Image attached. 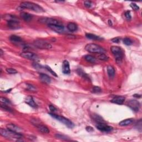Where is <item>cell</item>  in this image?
Instances as JSON below:
<instances>
[{"instance_id": "cell-46", "label": "cell", "mask_w": 142, "mask_h": 142, "mask_svg": "<svg viewBox=\"0 0 142 142\" xmlns=\"http://www.w3.org/2000/svg\"><path fill=\"white\" fill-rule=\"evenodd\" d=\"M108 24L110 26H113V23H112V21L111 20H109L108 21Z\"/></svg>"}, {"instance_id": "cell-6", "label": "cell", "mask_w": 142, "mask_h": 142, "mask_svg": "<svg viewBox=\"0 0 142 142\" xmlns=\"http://www.w3.org/2000/svg\"><path fill=\"white\" fill-rule=\"evenodd\" d=\"M33 44L37 48L41 49H49L52 48V47L50 43L44 40H35L34 41Z\"/></svg>"}, {"instance_id": "cell-11", "label": "cell", "mask_w": 142, "mask_h": 142, "mask_svg": "<svg viewBox=\"0 0 142 142\" xmlns=\"http://www.w3.org/2000/svg\"><path fill=\"white\" fill-rule=\"evenodd\" d=\"M49 28L52 31L56 32L57 33H61L65 31V27L62 24H49L48 25Z\"/></svg>"}, {"instance_id": "cell-41", "label": "cell", "mask_w": 142, "mask_h": 142, "mask_svg": "<svg viewBox=\"0 0 142 142\" xmlns=\"http://www.w3.org/2000/svg\"><path fill=\"white\" fill-rule=\"evenodd\" d=\"M33 66L35 68H36V69H41V68H42V66L39 65L38 63H36V62H35V63H33Z\"/></svg>"}, {"instance_id": "cell-20", "label": "cell", "mask_w": 142, "mask_h": 142, "mask_svg": "<svg viewBox=\"0 0 142 142\" xmlns=\"http://www.w3.org/2000/svg\"><path fill=\"white\" fill-rule=\"evenodd\" d=\"M36 125V127H37L38 129L42 133H46V134H48L49 133V130L48 128V127H46V126L43 125L42 124H37Z\"/></svg>"}, {"instance_id": "cell-21", "label": "cell", "mask_w": 142, "mask_h": 142, "mask_svg": "<svg viewBox=\"0 0 142 142\" xmlns=\"http://www.w3.org/2000/svg\"><path fill=\"white\" fill-rule=\"evenodd\" d=\"M67 28L68 29V31L70 32H75L78 29V26L77 25L73 22H70L68 23L67 26Z\"/></svg>"}, {"instance_id": "cell-43", "label": "cell", "mask_w": 142, "mask_h": 142, "mask_svg": "<svg viewBox=\"0 0 142 142\" xmlns=\"http://www.w3.org/2000/svg\"><path fill=\"white\" fill-rule=\"evenodd\" d=\"M49 108L50 111H51L52 113H54V112H56V111H57V109L56 108H55V107H54L53 106H52V105H49Z\"/></svg>"}, {"instance_id": "cell-27", "label": "cell", "mask_w": 142, "mask_h": 142, "mask_svg": "<svg viewBox=\"0 0 142 142\" xmlns=\"http://www.w3.org/2000/svg\"><path fill=\"white\" fill-rule=\"evenodd\" d=\"M77 72L78 73V74L79 75H81V76L83 77V78H86V79L88 78L87 74H86V73L83 72V71H82L81 69H80V68H79V69H78L77 70Z\"/></svg>"}, {"instance_id": "cell-40", "label": "cell", "mask_w": 142, "mask_h": 142, "mask_svg": "<svg viewBox=\"0 0 142 142\" xmlns=\"http://www.w3.org/2000/svg\"><path fill=\"white\" fill-rule=\"evenodd\" d=\"M95 119L97 121L98 123H102V122H104V120L103 119L100 117V116H95Z\"/></svg>"}, {"instance_id": "cell-38", "label": "cell", "mask_w": 142, "mask_h": 142, "mask_svg": "<svg viewBox=\"0 0 142 142\" xmlns=\"http://www.w3.org/2000/svg\"><path fill=\"white\" fill-rule=\"evenodd\" d=\"M84 6L86 7L91 8V7L92 6L93 3H92V2L91 1H84Z\"/></svg>"}, {"instance_id": "cell-3", "label": "cell", "mask_w": 142, "mask_h": 142, "mask_svg": "<svg viewBox=\"0 0 142 142\" xmlns=\"http://www.w3.org/2000/svg\"><path fill=\"white\" fill-rule=\"evenodd\" d=\"M85 49L90 53H105L106 50L100 46L95 44V43H89L87 44L85 47Z\"/></svg>"}, {"instance_id": "cell-5", "label": "cell", "mask_w": 142, "mask_h": 142, "mask_svg": "<svg viewBox=\"0 0 142 142\" xmlns=\"http://www.w3.org/2000/svg\"><path fill=\"white\" fill-rule=\"evenodd\" d=\"M111 51L115 57L116 60L117 62H121L123 58V52L122 48L118 46H112L111 47Z\"/></svg>"}, {"instance_id": "cell-24", "label": "cell", "mask_w": 142, "mask_h": 142, "mask_svg": "<svg viewBox=\"0 0 142 142\" xmlns=\"http://www.w3.org/2000/svg\"><path fill=\"white\" fill-rule=\"evenodd\" d=\"M86 37L88 39L95 40V41H96V40L99 41V40H102V38H100V37L94 35V34H92V33H86Z\"/></svg>"}, {"instance_id": "cell-13", "label": "cell", "mask_w": 142, "mask_h": 142, "mask_svg": "<svg viewBox=\"0 0 142 142\" xmlns=\"http://www.w3.org/2000/svg\"><path fill=\"white\" fill-rule=\"evenodd\" d=\"M7 26L9 28L12 29H19L20 28V22L18 21H10L7 22Z\"/></svg>"}, {"instance_id": "cell-7", "label": "cell", "mask_w": 142, "mask_h": 142, "mask_svg": "<svg viewBox=\"0 0 142 142\" xmlns=\"http://www.w3.org/2000/svg\"><path fill=\"white\" fill-rule=\"evenodd\" d=\"M128 106L133 111L137 112L140 108L141 104L138 100L135 99H131L128 102Z\"/></svg>"}, {"instance_id": "cell-36", "label": "cell", "mask_w": 142, "mask_h": 142, "mask_svg": "<svg viewBox=\"0 0 142 142\" xmlns=\"http://www.w3.org/2000/svg\"><path fill=\"white\" fill-rule=\"evenodd\" d=\"M1 108L2 109H3L5 110V111H8V112H12V110L11 109V108H10V107H8L7 106L6 104H1Z\"/></svg>"}, {"instance_id": "cell-37", "label": "cell", "mask_w": 142, "mask_h": 142, "mask_svg": "<svg viewBox=\"0 0 142 142\" xmlns=\"http://www.w3.org/2000/svg\"><path fill=\"white\" fill-rule=\"evenodd\" d=\"M130 7L133 9L135 11H138L139 10V7L135 3H130Z\"/></svg>"}, {"instance_id": "cell-1", "label": "cell", "mask_w": 142, "mask_h": 142, "mask_svg": "<svg viewBox=\"0 0 142 142\" xmlns=\"http://www.w3.org/2000/svg\"><path fill=\"white\" fill-rule=\"evenodd\" d=\"M0 134L2 136H3L7 138L11 139H20L23 137V135L21 133H17L10 130L4 129L1 128L0 129Z\"/></svg>"}, {"instance_id": "cell-16", "label": "cell", "mask_w": 142, "mask_h": 142, "mask_svg": "<svg viewBox=\"0 0 142 142\" xmlns=\"http://www.w3.org/2000/svg\"><path fill=\"white\" fill-rule=\"evenodd\" d=\"M7 129L10 130L11 131L17 132V133H21L22 132L21 128H20L19 127H18L16 125L13 124H8L6 125Z\"/></svg>"}, {"instance_id": "cell-26", "label": "cell", "mask_w": 142, "mask_h": 142, "mask_svg": "<svg viewBox=\"0 0 142 142\" xmlns=\"http://www.w3.org/2000/svg\"><path fill=\"white\" fill-rule=\"evenodd\" d=\"M84 59H86V60L89 62H91V63H95L96 62V59L95 57H94L93 56H91V55H86L84 57Z\"/></svg>"}, {"instance_id": "cell-33", "label": "cell", "mask_w": 142, "mask_h": 142, "mask_svg": "<svg viewBox=\"0 0 142 142\" xmlns=\"http://www.w3.org/2000/svg\"><path fill=\"white\" fill-rule=\"evenodd\" d=\"M6 72L9 73V74H16V73H17V71L16 70L12 68H7Z\"/></svg>"}, {"instance_id": "cell-8", "label": "cell", "mask_w": 142, "mask_h": 142, "mask_svg": "<svg viewBox=\"0 0 142 142\" xmlns=\"http://www.w3.org/2000/svg\"><path fill=\"white\" fill-rule=\"evenodd\" d=\"M20 56L23 58L30 59V60L37 61L39 59V57L37 55L30 52H24L20 54Z\"/></svg>"}, {"instance_id": "cell-10", "label": "cell", "mask_w": 142, "mask_h": 142, "mask_svg": "<svg viewBox=\"0 0 142 142\" xmlns=\"http://www.w3.org/2000/svg\"><path fill=\"white\" fill-rule=\"evenodd\" d=\"M39 21L41 23H43V24H46L48 25L49 24H61L58 21L53 19L52 18H42L39 20Z\"/></svg>"}, {"instance_id": "cell-39", "label": "cell", "mask_w": 142, "mask_h": 142, "mask_svg": "<svg viewBox=\"0 0 142 142\" xmlns=\"http://www.w3.org/2000/svg\"><path fill=\"white\" fill-rule=\"evenodd\" d=\"M124 15H125V18H127L128 20H131L132 16H131V15H130V11H126V12L124 13Z\"/></svg>"}, {"instance_id": "cell-25", "label": "cell", "mask_w": 142, "mask_h": 142, "mask_svg": "<svg viewBox=\"0 0 142 142\" xmlns=\"http://www.w3.org/2000/svg\"><path fill=\"white\" fill-rule=\"evenodd\" d=\"M3 18L5 20H7L8 21H18L17 17L13 16L12 15L10 14H6L3 16Z\"/></svg>"}, {"instance_id": "cell-14", "label": "cell", "mask_w": 142, "mask_h": 142, "mask_svg": "<svg viewBox=\"0 0 142 142\" xmlns=\"http://www.w3.org/2000/svg\"><path fill=\"white\" fill-rule=\"evenodd\" d=\"M125 100V98L123 96H116L112 99L111 102L113 103L117 104H122L124 102Z\"/></svg>"}, {"instance_id": "cell-18", "label": "cell", "mask_w": 142, "mask_h": 142, "mask_svg": "<svg viewBox=\"0 0 142 142\" xmlns=\"http://www.w3.org/2000/svg\"><path fill=\"white\" fill-rule=\"evenodd\" d=\"M10 40L11 42L15 44H20L22 42V39L19 36L16 35H11L10 37Z\"/></svg>"}, {"instance_id": "cell-19", "label": "cell", "mask_w": 142, "mask_h": 142, "mask_svg": "<svg viewBox=\"0 0 142 142\" xmlns=\"http://www.w3.org/2000/svg\"><path fill=\"white\" fill-rule=\"evenodd\" d=\"M20 17L26 22H29L32 19V15L28 13L22 12L20 13Z\"/></svg>"}, {"instance_id": "cell-4", "label": "cell", "mask_w": 142, "mask_h": 142, "mask_svg": "<svg viewBox=\"0 0 142 142\" xmlns=\"http://www.w3.org/2000/svg\"><path fill=\"white\" fill-rule=\"evenodd\" d=\"M49 114L52 117L54 118L57 120H58L60 122L62 123L63 124H65L66 126H67V127L70 128H72L74 127V124L72 123V122H71L70 120L62 116L57 115V114H54V113H49Z\"/></svg>"}, {"instance_id": "cell-45", "label": "cell", "mask_w": 142, "mask_h": 142, "mask_svg": "<svg viewBox=\"0 0 142 142\" xmlns=\"http://www.w3.org/2000/svg\"><path fill=\"white\" fill-rule=\"evenodd\" d=\"M133 97H136V98H141V95H138V94H136V95H133Z\"/></svg>"}, {"instance_id": "cell-9", "label": "cell", "mask_w": 142, "mask_h": 142, "mask_svg": "<svg viewBox=\"0 0 142 142\" xmlns=\"http://www.w3.org/2000/svg\"><path fill=\"white\" fill-rule=\"evenodd\" d=\"M98 130H100V131L103 132H110L113 130V127H112L111 126L108 125L107 124H105L104 122L102 123H98L97 125H96Z\"/></svg>"}, {"instance_id": "cell-29", "label": "cell", "mask_w": 142, "mask_h": 142, "mask_svg": "<svg viewBox=\"0 0 142 142\" xmlns=\"http://www.w3.org/2000/svg\"><path fill=\"white\" fill-rule=\"evenodd\" d=\"M98 59H99L101 61H107L108 60L109 57L104 53H101L99 54V56H98Z\"/></svg>"}, {"instance_id": "cell-31", "label": "cell", "mask_w": 142, "mask_h": 142, "mask_svg": "<svg viewBox=\"0 0 142 142\" xmlns=\"http://www.w3.org/2000/svg\"><path fill=\"white\" fill-rule=\"evenodd\" d=\"M56 136V137L57 138L62 139V140H66V141L69 140V138H68L67 137L64 136V135L57 134H56V136Z\"/></svg>"}, {"instance_id": "cell-30", "label": "cell", "mask_w": 142, "mask_h": 142, "mask_svg": "<svg viewBox=\"0 0 142 142\" xmlns=\"http://www.w3.org/2000/svg\"><path fill=\"white\" fill-rule=\"evenodd\" d=\"M0 101H1L2 103H3L4 104H6V105L10 104L11 103L10 100H9L8 99H7L6 98H4V97L0 98Z\"/></svg>"}, {"instance_id": "cell-15", "label": "cell", "mask_w": 142, "mask_h": 142, "mask_svg": "<svg viewBox=\"0 0 142 142\" xmlns=\"http://www.w3.org/2000/svg\"><path fill=\"white\" fill-rule=\"evenodd\" d=\"M25 102H26L27 104H28L29 106L34 108H37L38 107L36 103V102L34 101L31 95L27 96L26 98V99H25Z\"/></svg>"}, {"instance_id": "cell-23", "label": "cell", "mask_w": 142, "mask_h": 142, "mask_svg": "<svg viewBox=\"0 0 142 142\" xmlns=\"http://www.w3.org/2000/svg\"><path fill=\"white\" fill-rule=\"evenodd\" d=\"M107 73L110 78H113L115 75V70L112 66H107Z\"/></svg>"}, {"instance_id": "cell-28", "label": "cell", "mask_w": 142, "mask_h": 142, "mask_svg": "<svg viewBox=\"0 0 142 142\" xmlns=\"http://www.w3.org/2000/svg\"><path fill=\"white\" fill-rule=\"evenodd\" d=\"M26 89L28 91L31 92H35L36 91V88L35 86H33L32 84H26Z\"/></svg>"}, {"instance_id": "cell-17", "label": "cell", "mask_w": 142, "mask_h": 142, "mask_svg": "<svg viewBox=\"0 0 142 142\" xmlns=\"http://www.w3.org/2000/svg\"><path fill=\"white\" fill-rule=\"evenodd\" d=\"M40 78L41 81L43 82V83H45L46 84H49L51 82V79L48 75L44 74V73H41L40 75Z\"/></svg>"}, {"instance_id": "cell-47", "label": "cell", "mask_w": 142, "mask_h": 142, "mask_svg": "<svg viewBox=\"0 0 142 142\" xmlns=\"http://www.w3.org/2000/svg\"><path fill=\"white\" fill-rule=\"evenodd\" d=\"M3 54V51H2V49H0V55H1V56H2Z\"/></svg>"}, {"instance_id": "cell-34", "label": "cell", "mask_w": 142, "mask_h": 142, "mask_svg": "<svg viewBox=\"0 0 142 142\" xmlns=\"http://www.w3.org/2000/svg\"><path fill=\"white\" fill-rule=\"evenodd\" d=\"M92 92L93 93H100L102 92V89L99 87H97V86H95L92 89Z\"/></svg>"}, {"instance_id": "cell-2", "label": "cell", "mask_w": 142, "mask_h": 142, "mask_svg": "<svg viewBox=\"0 0 142 142\" xmlns=\"http://www.w3.org/2000/svg\"><path fill=\"white\" fill-rule=\"evenodd\" d=\"M21 6L22 7L24 8L29 9V10H32L37 12H43L45 11L42 7L39 6L37 4L34 3L33 2H23L21 3Z\"/></svg>"}, {"instance_id": "cell-32", "label": "cell", "mask_w": 142, "mask_h": 142, "mask_svg": "<svg viewBox=\"0 0 142 142\" xmlns=\"http://www.w3.org/2000/svg\"><path fill=\"white\" fill-rule=\"evenodd\" d=\"M123 43H124L126 46H130V45H132L133 43L132 40L129 38H124L123 39Z\"/></svg>"}, {"instance_id": "cell-42", "label": "cell", "mask_w": 142, "mask_h": 142, "mask_svg": "<svg viewBox=\"0 0 142 142\" xmlns=\"http://www.w3.org/2000/svg\"><path fill=\"white\" fill-rule=\"evenodd\" d=\"M112 42H114V43H119L120 41V37H116V38H114L112 39L111 40Z\"/></svg>"}, {"instance_id": "cell-44", "label": "cell", "mask_w": 142, "mask_h": 142, "mask_svg": "<svg viewBox=\"0 0 142 142\" xmlns=\"http://www.w3.org/2000/svg\"><path fill=\"white\" fill-rule=\"evenodd\" d=\"M86 129L88 132H92L94 130L93 128L92 127H90V126H88V127H87L86 128Z\"/></svg>"}, {"instance_id": "cell-22", "label": "cell", "mask_w": 142, "mask_h": 142, "mask_svg": "<svg viewBox=\"0 0 142 142\" xmlns=\"http://www.w3.org/2000/svg\"><path fill=\"white\" fill-rule=\"evenodd\" d=\"M134 122V119L132 118L126 119L123 120L119 123V124L120 126H127L132 124Z\"/></svg>"}, {"instance_id": "cell-12", "label": "cell", "mask_w": 142, "mask_h": 142, "mask_svg": "<svg viewBox=\"0 0 142 142\" xmlns=\"http://www.w3.org/2000/svg\"><path fill=\"white\" fill-rule=\"evenodd\" d=\"M62 72L64 74H70L71 72V70L69 62L67 60L63 61L62 66Z\"/></svg>"}, {"instance_id": "cell-35", "label": "cell", "mask_w": 142, "mask_h": 142, "mask_svg": "<svg viewBox=\"0 0 142 142\" xmlns=\"http://www.w3.org/2000/svg\"><path fill=\"white\" fill-rule=\"evenodd\" d=\"M45 68H46V69L49 71V72H50L51 73V74L53 75H54V76H55V77H57V74L56 73H55L54 71L52 70V68L49 67V66H46L45 67Z\"/></svg>"}]
</instances>
